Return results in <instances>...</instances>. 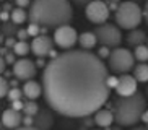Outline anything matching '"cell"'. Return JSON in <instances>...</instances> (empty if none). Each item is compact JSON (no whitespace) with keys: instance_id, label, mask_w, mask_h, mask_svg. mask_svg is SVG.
<instances>
[{"instance_id":"1","label":"cell","mask_w":148,"mask_h":130,"mask_svg":"<svg viewBox=\"0 0 148 130\" xmlns=\"http://www.w3.org/2000/svg\"><path fill=\"white\" fill-rule=\"evenodd\" d=\"M108 75L104 62L85 49L59 54L44 67V99L60 116H91L109 99Z\"/></svg>"},{"instance_id":"2","label":"cell","mask_w":148,"mask_h":130,"mask_svg":"<svg viewBox=\"0 0 148 130\" xmlns=\"http://www.w3.org/2000/svg\"><path fill=\"white\" fill-rule=\"evenodd\" d=\"M28 18L44 28H57L72 21L73 8L70 0H33Z\"/></svg>"},{"instance_id":"3","label":"cell","mask_w":148,"mask_h":130,"mask_svg":"<svg viewBox=\"0 0 148 130\" xmlns=\"http://www.w3.org/2000/svg\"><path fill=\"white\" fill-rule=\"evenodd\" d=\"M147 109V99L142 93L130 96H119L114 103V122L121 127H134L142 120Z\"/></svg>"},{"instance_id":"4","label":"cell","mask_w":148,"mask_h":130,"mask_svg":"<svg viewBox=\"0 0 148 130\" xmlns=\"http://www.w3.org/2000/svg\"><path fill=\"white\" fill-rule=\"evenodd\" d=\"M116 25L122 29H134L138 28V25L143 20V10L140 8L135 2H121L117 5V10L114 12Z\"/></svg>"},{"instance_id":"5","label":"cell","mask_w":148,"mask_h":130,"mask_svg":"<svg viewBox=\"0 0 148 130\" xmlns=\"http://www.w3.org/2000/svg\"><path fill=\"white\" fill-rule=\"evenodd\" d=\"M109 70L114 73H129L134 68L135 57L129 49L125 47H114L109 54Z\"/></svg>"},{"instance_id":"6","label":"cell","mask_w":148,"mask_h":130,"mask_svg":"<svg viewBox=\"0 0 148 130\" xmlns=\"http://www.w3.org/2000/svg\"><path fill=\"white\" fill-rule=\"evenodd\" d=\"M95 34L98 38V42H101L103 46H108L111 49L119 47L122 42V33H121V28L117 25L103 23V25H99L96 28Z\"/></svg>"},{"instance_id":"7","label":"cell","mask_w":148,"mask_h":130,"mask_svg":"<svg viewBox=\"0 0 148 130\" xmlns=\"http://www.w3.org/2000/svg\"><path fill=\"white\" fill-rule=\"evenodd\" d=\"M54 44L57 47L64 49V51H69L78 42V34L75 28H72L70 25H62L57 26L56 31H54Z\"/></svg>"},{"instance_id":"8","label":"cell","mask_w":148,"mask_h":130,"mask_svg":"<svg viewBox=\"0 0 148 130\" xmlns=\"http://www.w3.org/2000/svg\"><path fill=\"white\" fill-rule=\"evenodd\" d=\"M109 13H111V10L104 0H91L90 3L85 5V15H86L88 21L95 23V25L106 23L109 18Z\"/></svg>"},{"instance_id":"9","label":"cell","mask_w":148,"mask_h":130,"mask_svg":"<svg viewBox=\"0 0 148 130\" xmlns=\"http://www.w3.org/2000/svg\"><path fill=\"white\" fill-rule=\"evenodd\" d=\"M38 73V67L33 60L26 59V57H21L20 60H16L13 64V75L16 80H33Z\"/></svg>"},{"instance_id":"10","label":"cell","mask_w":148,"mask_h":130,"mask_svg":"<svg viewBox=\"0 0 148 130\" xmlns=\"http://www.w3.org/2000/svg\"><path fill=\"white\" fill-rule=\"evenodd\" d=\"M137 88H138V81L135 80L134 75L129 73H122L117 78V85H116V93L117 96H130L134 93H137Z\"/></svg>"},{"instance_id":"11","label":"cell","mask_w":148,"mask_h":130,"mask_svg":"<svg viewBox=\"0 0 148 130\" xmlns=\"http://www.w3.org/2000/svg\"><path fill=\"white\" fill-rule=\"evenodd\" d=\"M52 44H54V39H51L46 34H39L36 36L33 39V42H31V52L36 57H46L49 55V52L52 49Z\"/></svg>"},{"instance_id":"12","label":"cell","mask_w":148,"mask_h":130,"mask_svg":"<svg viewBox=\"0 0 148 130\" xmlns=\"http://www.w3.org/2000/svg\"><path fill=\"white\" fill-rule=\"evenodd\" d=\"M2 124H3L7 129H16L23 124V116L20 111L10 107V109H5L3 114H2Z\"/></svg>"},{"instance_id":"13","label":"cell","mask_w":148,"mask_h":130,"mask_svg":"<svg viewBox=\"0 0 148 130\" xmlns=\"http://www.w3.org/2000/svg\"><path fill=\"white\" fill-rule=\"evenodd\" d=\"M33 125L38 130H51L54 125V117L51 114V111H47V109H39L38 114L34 116V124Z\"/></svg>"},{"instance_id":"14","label":"cell","mask_w":148,"mask_h":130,"mask_svg":"<svg viewBox=\"0 0 148 130\" xmlns=\"http://www.w3.org/2000/svg\"><path fill=\"white\" fill-rule=\"evenodd\" d=\"M95 124L101 129H109L114 124V112L109 109H98L95 112Z\"/></svg>"},{"instance_id":"15","label":"cell","mask_w":148,"mask_h":130,"mask_svg":"<svg viewBox=\"0 0 148 130\" xmlns=\"http://www.w3.org/2000/svg\"><path fill=\"white\" fill-rule=\"evenodd\" d=\"M23 94L26 96L28 99H38L41 94H42V85L34 80H26L25 85H23Z\"/></svg>"},{"instance_id":"16","label":"cell","mask_w":148,"mask_h":130,"mask_svg":"<svg viewBox=\"0 0 148 130\" xmlns=\"http://www.w3.org/2000/svg\"><path fill=\"white\" fill-rule=\"evenodd\" d=\"M145 41H147V34H145L143 31L137 29V28L130 29L129 34H127V44H129L130 47H137L140 44H145Z\"/></svg>"},{"instance_id":"17","label":"cell","mask_w":148,"mask_h":130,"mask_svg":"<svg viewBox=\"0 0 148 130\" xmlns=\"http://www.w3.org/2000/svg\"><path fill=\"white\" fill-rule=\"evenodd\" d=\"M96 42H98V38H96L95 33L86 31V33H82V34L78 36V44L82 46V49H85V51L93 49L96 46Z\"/></svg>"},{"instance_id":"18","label":"cell","mask_w":148,"mask_h":130,"mask_svg":"<svg viewBox=\"0 0 148 130\" xmlns=\"http://www.w3.org/2000/svg\"><path fill=\"white\" fill-rule=\"evenodd\" d=\"M134 77H135V80L140 81V83L148 81V65L145 64V62H142V64L134 67Z\"/></svg>"},{"instance_id":"19","label":"cell","mask_w":148,"mask_h":130,"mask_svg":"<svg viewBox=\"0 0 148 130\" xmlns=\"http://www.w3.org/2000/svg\"><path fill=\"white\" fill-rule=\"evenodd\" d=\"M10 20H12L15 25H23V23L28 20L26 10L21 8V7H16V8H13L12 12H10Z\"/></svg>"},{"instance_id":"20","label":"cell","mask_w":148,"mask_h":130,"mask_svg":"<svg viewBox=\"0 0 148 130\" xmlns=\"http://www.w3.org/2000/svg\"><path fill=\"white\" fill-rule=\"evenodd\" d=\"M29 51H31V46L26 41H16L13 46V52H15V55H18V57H26L29 54Z\"/></svg>"},{"instance_id":"21","label":"cell","mask_w":148,"mask_h":130,"mask_svg":"<svg viewBox=\"0 0 148 130\" xmlns=\"http://www.w3.org/2000/svg\"><path fill=\"white\" fill-rule=\"evenodd\" d=\"M134 57L138 62H147L148 60V46H145V44L137 46L134 51Z\"/></svg>"},{"instance_id":"22","label":"cell","mask_w":148,"mask_h":130,"mask_svg":"<svg viewBox=\"0 0 148 130\" xmlns=\"http://www.w3.org/2000/svg\"><path fill=\"white\" fill-rule=\"evenodd\" d=\"M38 111H39V106H38L33 99H28L26 103H25V106H23V112H25V116H33L34 117L36 114H38Z\"/></svg>"},{"instance_id":"23","label":"cell","mask_w":148,"mask_h":130,"mask_svg":"<svg viewBox=\"0 0 148 130\" xmlns=\"http://www.w3.org/2000/svg\"><path fill=\"white\" fill-rule=\"evenodd\" d=\"M21 96H23V90H20V88H16V86H12L8 90L7 98H8L10 101H16V99H21Z\"/></svg>"},{"instance_id":"24","label":"cell","mask_w":148,"mask_h":130,"mask_svg":"<svg viewBox=\"0 0 148 130\" xmlns=\"http://www.w3.org/2000/svg\"><path fill=\"white\" fill-rule=\"evenodd\" d=\"M26 31H28V34H29V36L36 38V36H39V34H41V26L38 25V23H33V21H31L29 25H28Z\"/></svg>"},{"instance_id":"25","label":"cell","mask_w":148,"mask_h":130,"mask_svg":"<svg viewBox=\"0 0 148 130\" xmlns=\"http://www.w3.org/2000/svg\"><path fill=\"white\" fill-rule=\"evenodd\" d=\"M8 90H10V83L7 81L5 78L0 77V99H2V98H7Z\"/></svg>"},{"instance_id":"26","label":"cell","mask_w":148,"mask_h":130,"mask_svg":"<svg viewBox=\"0 0 148 130\" xmlns=\"http://www.w3.org/2000/svg\"><path fill=\"white\" fill-rule=\"evenodd\" d=\"M109 49H111V47H108V46H101V47H99V51H98V57H99L101 60L109 57V54H111V51H109Z\"/></svg>"},{"instance_id":"27","label":"cell","mask_w":148,"mask_h":130,"mask_svg":"<svg viewBox=\"0 0 148 130\" xmlns=\"http://www.w3.org/2000/svg\"><path fill=\"white\" fill-rule=\"evenodd\" d=\"M116 85H117V77H112V75H108V86L112 90V88H116Z\"/></svg>"},{"instance_id":"28","label":"cell","mask_w":148,"mask_h":130,"mask_svg":"<svg viewBox=\"0 0 148 130\" xmlns=\"http://www.w3.org/2000/svg\"><path fill=\"white\" fill-rule=\"evenodd\" d=\"M23 106H25V103H21V99L12 101V107L16 109V111H23Z\"/></svg>"},{"instance_id":"29","label":"cell","mask_w":148,"mask_h":130,"mask_svg":"<svg viewBox=\"0 0 148 130\" xmlns=\"http://www.w3.org/2000/svg\"><path fill=\"white\" fill-rule=\"evenodd\" d=\"M15 3H16V7L26 8V7H29V5H31V0H15Z\"/></svg>"},{"instance_id":"30","label":"cell","mask_w":148,"mask_h":130,"mask_svg":"<svg viewBox=\"0 0 148 130\" xmlns=\"http://www.w3.org/2000/svg\"><path fill=\"white\" fill-rule=\"evenodd\" d=\"M34 124V117L33 116H25L23 117V125H33Z\"/></svg>"},{"instance_id":"31","label":"cell","mask_w":148,"mask_h":130,"mask_svg":"<svg viewBox=\"0 0 148 130\" xmlns=\"http://www.w3.org/2000/svg\"><path fill=\"white\" fill-rule=\"evenodd\" d=\"M28 31L26 29H20L18 31V41H26V38H28Z\"/></svg>"},{"instance_id":"32","label":"cell","mask_w":148,"mask_h":130,"mask_svg":"<svg viewBox=\"0 0 148 130\" xmlns=\"http://www.w3.org/2000/svg\"><path fill=\"white\" fill-rule=\"evenodd\" d=\"M5 62L13 65L15 62H16V60H15V52H13V54H5Z\"/></svg>"},{"instance_id":"33","label":"cell","mask_w":148,"mask_h":130,"mask_svg":"<svg viewBox=\"0 0 148 130\" xmlns=\"http://www.w3.org/2000/svg\"><path fill=\"white\" fill-rule=\"evenodd\" d=\"M5 67H7V62H5V59L2 55H0V75L5 72Z\"/></svg>"},{"instance_id":"34","label":"cell","mask_w":148,"mask_h":130,"mask_svg":"<svg viewBox=\"0 0 148 130\" xmlns=\"http://www.w3.org/2000/svg\"><path fill=\"white\" fill-rule=\"evenodd\" d=\"M10 20V13L8 12H0V21H7Z\"/></svg>"},{"instance_id":"35","label":"cell","mask_w":148,"mask_h":130,"mask_svg":"<svg viewBox=\"0 0 148 130\" xmlns=\"http://www.w3.org/2000/svg\"><path fill=\"white\" fill-rule=\"evenodd\" d=\"M75 5H78V7H83V5H86V3H90L91 0H72Z\"/></svg>"},{"instance_id":"36","label":"cell","mask_w":148,"mask_h":130,"mask_svg":"<svg viewBox=\"0 0 148 130\" xmlns=\"http://www.w3.org/2000/svg\"><path fill=\"white\" fill-rule=\"evenodd\" d=\"M13 130H38L34 125H23V127H16V129Z\"/></svg>"},{"instance_id":"37","label":"cell","mask_w":148,"mask_h":130,"mask_svg":"<svg viewBox=\"0 0 148 130\" xmlns=\"http://www.w3.org/2000/svg\"><path fill=\"white\" fill-rule=\"evenodd\" d=\"M36 67H46V60H44V57H38V62H36Z\"/></svg>"},{"instance_id":"38","label":"cell","mask_w":148,"mask_h":130,"mask_svg":"<svg viewBox=\"0 0 148 130\" xmlns=\"http://www.w3.org/2000/svg\"><path fill=\"white\" fill-rule=\"evenodd\" d=\"M5 44H7V47H13V46H15V39L13 38L5 39Z\"/></svg>"},{"instance_id":"39","label":"cell","mask_w":148,"mask_h":130,"mask_svg":"<svg viewBox=\"0 0 148 130\" xmlns=\"http://www.w3.org/2000/svg\"><path fill=\"white\" fill-rule=\"evenodd\" d=\"M143 20L147 21V25H148V2L145 3V8H143Z\"/></svg>"},{"instance_id":"40","label":"cell","mask_w":148,"mask_h":130,"mask_svg":"<svg viewBox=\"0 0 148 130\" xmlns=\"http://www.w3.org/2000/svg\"><path fill=\"white\" fill-rule=\"evenodd\" d=\"M142 120H143L145 124H148V109H145V112L142 114Z\"/></svg>"},{"instance_id":"41","label":"cell","mask_w":148,"mask_h":130,"mask_svg":"<svg viewBox=\"0 0 148 130\" xmlns=\"http://www.w3.org/2000/svg\"><path fill=\"white\" fill-rule=\"evenodd\" d=\"M57 55H59V54H57V51H54V49H51V52H49V57H51V59H56Z\"/></svg>"},{"instance_id":"42","label":"cell","mask_w":148,"mask_h":130,"mask_svg":"<svg viewBox=\"0 0 148 130\" xmlns=\"http://www.w3.org/2000/svg\"><path fill=\"white\" fill-rule=\"evenodd\" d=\"M132 130H148V127H134Z\"/></svg>"},{"instance_id":"43","label":"cell","mask_w":148,"mask_h":130,"mask_svg":"<svg viewBox=\"0 0 148 130\" xmlns=\"http://www.w3.org/2000/svg\"><path fill=\"white\" fill-rule=\"evenodd\" d=\"M109 130H122V127H121V125H117V127H109Z\"/></svg>"},{"instance_id":"44","label":"cell","mask_w":148,"mask_h":130,"mask_svg":"<svg viewBox=\"0 0 148 130\" xmlns=\"http://www.w3.org/2000/svg\"><path fill=\"white\" fill-rule=\"evenodd\" d=\"M5 54H7V49L2 47V49H0V55H5Z\"/></svg>"},{"instance_id":"45","label":"cell","mask_w":148,"mask_h":130,"mask_svg":"<svg viewBox=\"0 0 148 130\" xmlns=\"http://www.w3.org/2000/svg\"><path fill=\"white\" fill-rule=\"evenodd\" d=\"M108 3H121V0H108Z\"/></svg>"},{"instance_id":"46","label":"cell","mask_w":148,"mask_h":130,"mask_svg":"<svg viewBox=\"0 0 148 130\" xmlns=\"http://www.w3.org/2000/svg\"><path fill=\"white\" fill-rule=\"evenodd\" d=\"M3 42V36H0V44Z\"/></svg>"},{"instance_id":"47","label":"cell","mask_w":148,"mask_h":130,"mask_svg":"<svg viewBox=\"0 0 148 130\" xmlns=\"http://www.w3.org/2000/svg\"><path fill=\"white\" fill-rule=\"evenodd\" d=\"M0 2H3V0H0Z\"/></svg>"},{"instance_id":"48","label":"cell","mask_w":148,"mask_h":130,"mask_svg":"<svg viewBox=\"0 0 148 130\" xmlns=\"http://www.w3.org/2000/svg\"><path fill=\"white\" fill-rule=\"evenodd\" d=\"M147 93H148V90H147Z\"/></svg>"},{"instance_id":"49","label":"cell","mask_w":148,"mask_h":130,"mask_svg":"<svg viewBox=\"0 0 148 130\" xmlns=\"http://www.w3.org/2000/svg\"><path fill=\"white\" fill-rule=\"evenodd\" d=\"M0 12H2V10H0Z\"/></svg>"}]
</instances>
